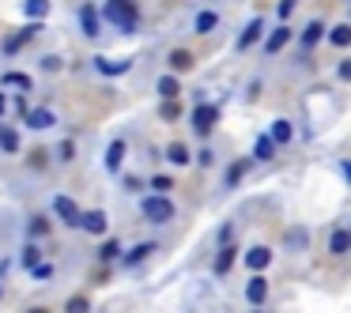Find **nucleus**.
Masks as SVG:
<instances>
[{
	"label": "nucleus",
	"instance_id": "34",
	"mask_svg": "<svg viewBox=\"0 0 351 313\" xmlns=\"http://www.w3.org/2000/svg\"><path fill=\"white\" fill-rule=\"evenodd\" d=\"M91 310V302H87L84 295H76V298H69V305H64V313H87Z\"/></svg>",
	"mask_w": 351,
	"mask_h": 313
},
{
	"label": "nucleus",
	"instance_id": "11",
	"mask_svg": "<svg viewBox=\"0 0 351 313\" xmlns=\"http://www.w3.org/2000/svg\"><path fill=\"white\" fill-rule=\"evenodd\" d=\"M0 151H4V155H19V151H23L19 129H12V125H4V121H0Z\"/></svg>",
	"mask_w": 351,
	"mask_h": 313
},
{
	"label": "nucleus",
	"instance_id": "42",
	"mask_svg": "<svg viewBox=\"0 0 351 313\" xmlns=\"http://www.w3.org/2000/svg\"><path fill=\"white\" fill-rule=\"evenodd\" d=\"M4 114H8V95L0 91V121H4Z\"/></svg>",
	"mask_w": 351,
	"mask_h": 313
},
{
	"label": "nucleus",
	"instance_id": "38",
	"mask_svg": "<svg viewBox=\"0 0 351 313\" xmlns=\"http://www.w3.org/2000/svg\"><path fill=\"white\" fill-rule=\"evenodd\" d=\"M12 106H16V114H19V117H23V114H27V110H31V102H27V95H23V91H19V95H16V99H12Z\"/></svg>",
	"mask_w": 351,
	"mask_h": 313
},
{
	"label": "nucleus",
	"instance_id": "6",
	"mask_svg": "<svg viewBox=\"0 0 351 313\" xmlns=\"http://www.w3.org/2000/svg\"><path fill=\"white\" fill-rule=\"evenodd\" d=\"M76 19H80V31H84V38H99V31H102V8L84 4V8L76 12Z\"/></svg>",
	"mask_w": 351,
	"mask_h": 313
},
{
	"label": "nucleus",
	"instance_id": "2",
	"mask_svg": "<svg viewBox=\"0 0 351 313\" xmlns=\"http://www.w3.org/2000/svg\"><path fill=\"white\" fill-rule=\"evenodd\" d=\"M49 212H53L69 230H80V223H84V208H80L76 200L69 197V192H57V197L49 200Z\"/></svg>",
	"mask_w": 351,
	"mask_h": 313
},
{
	"label": "nucleus",
	"instance_id": "33",
	"mask_svg": "<svg viewBox=\"0 0 351 313\" xmlns=\"http://www.w3.org/2000/svg\"><path fill=\"white\" fill-rule=\"evenodd\" d=\"M245 170H250V159H238L234 166L227 170V185H238V181H242V174H245Z\"/></svg>",
	"mask_w": 351,
	"mask_h": 313
},
{
	"label": "nucleus",
	"instance_id": "8",
	"mask_svg": "<svg viewBox=\"0 0 351 313\" xmlns=\"http://www.w3.org/2000/svg\"><path fill=\"white\" fill-rule=\"evenodd\" d=\"M80 230H84V234H91V238H102V234L110 230L106 212H102V208H91V212H84V223H80Z\"/></svg>",
	"mask_w": 351,
	"mask_h": 313
},
{
	"label": "nucleus",
	"instance_id": "3",
	"mask_svg": "<svg viewBox=\"0 0 351 313\" xmlns=\"http://www.w3.org/2000/svg\"><path fill=\"white\" fill-rule=\"evenodd\" d=\"M140 212H144L147 223H170L174 219V200L167 192H152V197L140 200Z\"/></svg>",
	"mask_w": 351,
	"mask_h": 313
},
{
	"label": "nucleus",
	"instance_id": "4",
	"mask_svg": "<svg viewBox=\"0 0 351 313\" xmlns=\"http://www.w3.org/2000/svg\"><path fill=\"white\" fill-rule=\"evenodd\" d=\"M38 31H42V23H38V19H27V27H23V31L8 34V38L0 42V57H19V53H23V46H27V42H31Z\"/></svg>",
	"mask_w": 351,
	"mask_h": 313
},
{
	"label": "nucleus",
	"instance_id": "36",
	"mask_svg": "<svg viewBox=\"0 0 351 313\" xmlns=\"http://www.w3.org/2000/svg\"><path fill=\"white\" fill-rule=\"evenodd\" d=\"M57 155H61V162H69L72 155H76V144H72V140H61V147H57Z\"/></svg>",
	"mask_w": 351,
	"mask_h": 313
},
{
	"label": "nucleus",
	"instance_id": "10",
	"mask_svg": "<svg viewBox=\"0 0 351 313\" xmlns=\"http://www.w3.org/2000/svg\"><path fill=\"white\" fill-rule=\"evenodd\" d=\"M129 68H132V61H110V57H95V72H99V76H106V79L125 76Z\"/></svg>",
	"mask_w": 351,
	"mask_h": 313
},
{
	"label": "nucleus",
	"instance_id": "29",
	"mask_svg": "<svg viewBox=\"0 0 351 313\" xmlns=\"http://www.w3.org/2000/svg\"><path fill=\"white\" fill-rule=\"evenodd\" d=\"M291 132H295V129H291V121H283V117H280V121H272V132H268V136H272L276 144H287Z\"/></svg>",
	"mask_w": 351,
	"mask_h": 313
},
{
	"label": "nucleus",
	"instance_id": "9",
	"mask_svg": "<svg viewBox=\"0 0 351 313\" xmlns=\"http://www.w3.org/2000/svg\"><path fill=\"white\" fill-rule=\"evenodd\" d=\"M0 84L12 87V91H23V95H31V91H34L31 72H23V68H8V72H0Z\"/></svg>",
	"mask_w": 351,
	"mask_h": 313
},
{
	"label": "nucleus",
	"instance_id": "37",
	"mask_svg": "<svg viewBox=\"0 0 351 313\" xmlns=\"http://www.w3.org/2000/svg\"><path fill=\"white\" fill-rule=\"evenodd\" d=\"M152 185H155V192H167L170 185H174V177H167V174H155V177H152Z\"/></svg>",
	"mask_w": 351,
	"mask_h": 313
},
{
	"label": "nucleus",
	"instance_id": "35",
	"mask_svg": "<svg viewBox=\"0 0 351 313\" xmlns=\"http://www.w3.org/2000/svg\"><path fill=\"white\" fill-rule=\"evenodd\" d=\"M170 64H174V68H189V64H193V57L185 53V49H174V53H170Z\"/></svg>",
	"mask_w": 351,
	"mask_h": 313
},
{
	"label": "nucleus",
	"instance_id": "32",
	"mask_svg": "<svg viewBox=\"0 0 351 313\" xmlns=\"http://www.w3.org/2000/svg\"><path fill=\"white\" fill-rule=\"evenodd\" d=\"M53 272L57 268L49 264V260H38V264L31 268V279H38V283H46V279H53Z\"/></svg>",
	"mask_w": 351,
	"mask_h": 313
},
{
	"label": "nucleus",
	"instance_id": "1",
	"mask_svg": "<svg viewBox=\"0 0 351 313\" xmlns=\"http://www.w3.org/2000/svg\"><path fill=\"white\" fill-rule=\"evenodd\" d=\"M102 19H106L110 27H117L121 34H132V31H136L140 12H136L132 0H102Z\"/></svg>",
	"mask_w": 351,
	"mask_h": 313
},
{
	"label": "nucleus",
	"instance_id": "14",
	"mask_svg": "<svg viewBox=\"0 0 351 313\" xmlns=\"http://www.w3.org/2000/svg\"><path fill=\"white\" fill-rule=\"evenodd\" d=\"M152 253H155V242H140V245H132V249L121 257V264H125V268H136V264H144Z\"/></svg>",
	"mask_w": 351,
	"mask_h": 313
},
{
	"label": "nucleus",
	"instance_id": "5",
	"mask_svg": "<svg viewBox=\"0 0 351 313\" xmlns=\"http://www.w3.org/2000/svg\"><path fill=\"white\" fill-rule=\"evenodd\" d=\"M57 110L53 106H31L23 114V129H31V132H49V129H57Z\"/></svg>",
	"mask_w": 351,
	"mask_h": 313
},
{
	"label": "nucleus",
	"instance_id": "44",
	"mask_svg": "<svg viewBox=\"0 0 351 313\" xmlns=\"http://www.w3.org/2000/svg\"><path fill=\"white\" fill-rule=\"evenodd\" d=\"M27 313H49V310H46V305H34V310H27Z\"/></svg>",
	"mask_w": 351,
	"mask_h": 313
},
{
	"label": "nucleus",
	"instance_id": "19",
	"mask_svg": "<svg viewBox=\"0 0 351 313\" xmlns=\"http://www.w3.org/2000/svg\"><path fill=\"white\" fill-rule=\"evenodd\" d=\"M245 298H250L253 305H261L268 298V283L261 279V275H257V279H250V283H245Z\"/></svg>",
	"mask_w": 351,
	"mask_h": 313
},
{
	"label": "nucleus",
	"instance_id": "24",
	"mask_svg": "<svg viewBox=\"0 0 351 313\" xmlns=\"http://www.w3.org/2000/svg\"><path fill=\"white\" fill-rule=\"evenodd\" d=\"M321 34H325V23H321V19H313V23L302 31V46H306V49H313V46L321 42Z\"/></svg>",
	"mask_w": 351,
	"mask_h": 313
},
{
	"label": "nucleus",
	"instance_id": "31",
	"mask_svg": "<svg viewBox=\"0 0 351 313\" xmlns=\"http://www.w3.org/2000/svg\"><path fill=\"white\" fill-rule=\"evenodd\" d=\"M230 264H234V245H223V253L215 257V272H230Z\"/></svg>",
	"mask_w": 351,
	"mask_h": 313
},
{
	"label": "nucleus",
	"instance_id": "16",
	"mask_svg": "<svg viewBox=\"0 0 351 313\" xmlns=\"http://www.w3.org/2000/svg\"><path fill=\"white\" fill-rule=\"evenodd\" d=\"M46 234H53V223H49V215H31L27 219V238H46Z\"/></svg>",
	"mask_w": 351,
	"mask_h": 313
},
{
	"label": "nucleus",
	"instance_id": "17",
	"mask_svg": "<svg viewBox=\"0 0 351 313\" xmlns=\"http://www.w3.org/2000/svg\"><path fill=\"white\" fill-rule=\"evenodd\" d=\"M245 264H250L253 272H261V268H268V264H272V249H268V245H253V249L245 253Z\"/></svg>",
	"mask_w": 351,
	"mask_h": 313
},
{
	"label": "nucleus",
	"instance_id": "43",
	"mask_svg": "<svg viewBox=\"0 0 351 313\" xmlns=\"http://www.w3.org/2000/svg\"><path fill=\"white\" fill-rule=\"evenodd\" d=\"M340 170H343V177H348V185H351V159H343V162H340Z\"/></svg>",
	"mask_w": 351,
	"mask_h": 313
},
{
	"label": "nucleus",
	"instance_id": "39",
	"mask_svg": "<svg viewBox=\"0 0 351 313\" xmlns=\"http://www.w3.org/2000/svg\"><path fill=\"white\" fill-rule=\"evenodd\" d=\"M61 64H64V61H61L57 53H53V57H42V72H57Z\"/></svg>",
	"mask_w": 351,
	"mask_h": 313
},
{
	"label": "nucleus",
	"instance_id": "15",
	"mask_svg": "<svg viewBox=\"0 0 351 313\" xmlns=\"http://www.w3.org/2000/svg\"><path fill=\"white\" fill-rule=\"evenodd\" d=\"M261 34H265V19H250V23H245V31L238 34V46L234 49H250Z\"/></svg>",
	"mask_w": 351,
	"mask_h": 313
},
{
	"label": "nucleus",
	"instance_id": "18",
	"mask_svg": "<svg viewBox=\"0 0 351 313\" xmlns=\"http://www.w3.org/2000/svg\"><path fill=\"white\" fill-rule=\"evenodd\" d=\"M287 42H291V31H287V27H276V31L268 34V42H265V53H280Z\"/></svg>",
	"mask_w": 351,
	"mask_h": 313
},
{
	"label": "nucleus",
	"instance_id": "41",
	"mask_svg": "<svg viewBox=\"0 0 351 313\" xmlns=\"http://www.w3.org/2000/svg\"><path fill=\"white\" fill-rule=\"evenodd\" d=\"M336 76H340V79H351V61H340V68H336Z\"/></svg>",
	"mask_w": 351,
	"mask_h": 313
},
{
	"label": "nucleus",
	"instance_id": "12",
	"mask_svg": "<svg viewBox=\"0 0 351 313\" xmlns=\"http://www.w3.org/2000/svg\"><path fill=\"white\" fill-rule=\"evenodd\" d=\"M19 12H23V19H46L49 12H53V4L49 0H19Z\"/></svg>",
	"mask_w": 351,
	"mask_h": 313
},
{
	"label": "nucleus",
	"instance_id": "21",
	"mask_svg": "<svg viewBox=\"0 0 351 313\" xmlns=\"http://www.w3.org/2000/svg\"><path fill=\"white\" fill-rule=\"evenodd\" d=\"M276 155V140L272 136H257V147H253V159L257 162H268Z\"/></svg>",
	"mask_w": 351,
	"mask_h": 313
},
{
	"label": "nucleus",
	"instance_id": "22",
	"mask_svg": "<svg viewBox=\"0 0 351 313\" xmlns=\"http://www.w3.org/2000/svg\"><path fill=\"white\" fill-rule=\"evenodd\" d=\"M38 260H42V253H38V245H34V238H31V242H27L23 249H19V264H23L27 272H31V268L38 264Z\"/></svg>",
	"mask_w": 351,
	"mask_h": 313
},
{
	"label": "nucleus",
	"instance_id": "30",
	"mask_svg": "<svg viewBox=\"0 0 351 313\" xmlns=\"http://www.w3.org/2000/svg\"><path fill=\"white\" fill-rule=\"evenodd\" d=\"M159 117H162V121H178V117H182V106H178V99H162Z\"/></svg>",
	"mask_w": 351,
	"mask_h": 313
},
{
	"label": "nucleus",
	"instance_id": "20",
	"mask_svg": "<svg viewBox=\"0 0 351 313\" xmlns=\"http://www.w3.org/2000/svg\"><path fill=\"white\" fill-rule=\"evenodd\" d=\"M125 253H121V242L117 238H110V242H102V249H99V260L102 264H114V260H121Z\"/></svg>",
	"mask_w": 351,
	"mask_h": 313
},
{
	"label": "nucleus",
	"instance_id": "28",
	"mask_svg": "<svg viewBox=\"0 0 351 313\" xmlns=\"http://www.w3.org/2000/svg\"><path fill=\"white\" fill-rule=\"evenodd\" d=\"M178 91H182L178 76H162L159 79V99H178Z\"/></svg>",
	"mask_w": 351,
	"mask_h": 313
},
{
	"label": "nucleus",
	"instance_id": "27",
	"mask_svg": "<svg viewBox=\"0 0 351 313\" xmlns=\"http://www.w3.org/2000/svg\"><path fill=\"white\" fill-rule=\"evenodd\" d=\"M167 159L174 162V166H189V147H185V144H170L167 147Z\"/></svg>",
	"mask_w": 351,
	"mask_h": 313
},
{
	"label": "nucleus",
	"instance_id": "45",
	"mask_svg": "<svg viewBox=\"0 0 351 313\" xmlns=\"http://www.w3.org/2000/svg\"><path fill=\"white\" fill-rule=\"evenodd\" d=\"M0 298H4V283H0Z\"/></svg>",
	"mask_w": 351,
	"mask_h": 313
},
{
	"label": "nucleus",
	"instance_id": "7",
	"mask_svg": "<svg viewBox=\"0 0 351 313\" xmlns=\"http://www.w3.org/2000/svg\"><path fill=\"white\" fill-rule=\"evenodd\" d=\"M215 121H219V106H197L193 110V132H197V136H208V132L215 129Z\"/></svg>",
	"mask_w": 351,
	"mask_h": 313
},
{
	"label": "nucleus",
	"instance_id": "23",
	"mask_svg": "<svg viewBox=\"0 0 351 313\" xmlns=\"http://www.w3.org/2000/svg\"><path fill=\"white\" fill-rule=\"evenodd\" d=\"M215 23H219V16H215V12H197V23H193V31H197V34H212Z\"/></svg>",
	"mask_w": 351,
	"mask_h": 313
},
{
	"label": "nucleus",
	"instance_id": "13",
	"mask_svg": "<svg viewBox=\"0 0 351 313\" xmlns=\"http://www.w3.org/2000/svg\"><path fill=\"white\" fill-rule=\"evenodd\" d=\"M106 170L110 174H121V162H125V140H110V147H106Z\"/></svg>",
	"mask_w": 351,
	"mask_h": 313
},
{
	"label": "nucleus",
	"instance_id": "40",
	"mask_svg": "<svg viewBox=\"0 0 351 313\" xmlns=\"http://www.w3.org/2000/svg\"><path fill=\"white\" fill-rule=\"evenodd\" d=\"M291 12H295V0H280V8H276V16H280V19H287Z\"/></svg>",
	"mask_w": 351,
	"mask_h": 313
},
{
	"label": "nucleus",
	"instance_id": "26",
	"mask_svg": "<svg viewBox=\"0 0 351 313\" xmlns=\"http://www.w3.org/2000/svg\"><path fill=\"white\" fill-rule=\"evenodd\" d=\"M328 249H332L336 257H340V253H348V249H351V234H348V230H332V238H328Z\"/></svg>",
	"mask_w": 351,
	"mask_h": 313
},
{
	"label": "nucleus",
	"instance_id": "25",
	"mask_svg": "<svg viewBox=\"0 0 351 313\" xmlns=\"http://www.w3.org/2000/svg\"><path fill=\"white\" fill-rule=\"evenodd\" d=\"M328 42H332L336 49H343V46H351V27L348 23H336L332 31H328Z\"/></svg>",
	"mask_w": 351,
	"mask_h": 313
}]
</instances>
